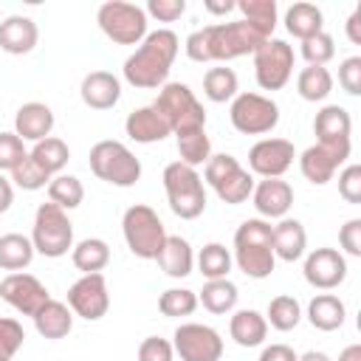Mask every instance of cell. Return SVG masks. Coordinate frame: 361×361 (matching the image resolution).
I'll use <instances>...</instances> for the list:
<instances>
[{
  "label": "cell",
  "instance_id": "cell-1",
  "mask_svg": "<svg viewBox=\"0 0 361 361\" xmlns=\"http://www.w3.org/2000/svg\"><path fill=\"white\" fill-rule=\"evenodd\" d=\"M265 39H271V37H265L248 20L214 23V25H203L186 37V56L192 62H228V59L254 54Z\"/></svg>",
  "mask_w": 361,
  "mask_h": 361
},
{
  "label": "cell",
  "instance_id": "cell-2",
  "mask_svg": "<svg viewBox=\"0 0 361 361\" xmlns=\"http://www.w3.org/2000/svg\"><path fill=\"white\" fill-rule=\"evenodd\" d=\"M178 34L169 28H158L149 31L138 48L124 59V79L133 87L141 90H152V87H164L166 76L172 71V62L178 56Z\"/></svg>",
  "mask_w": 361,
  "mask_h": 361
},
{
  "label": "cell",
  "instance_id": "cell-3",
  "mask_svg": "<svg viewBox=\"0 0 361 361\" xmlns=\"http://www.w3.org/2000/svg\"><path fill=\"white\" fill-rule=\"evenodd\" d=\"M237 268L251 279L271 276L276 257H274V226L262 217L243 220L234 231V257Z\"/></svg>",
  "mask_w": 361,
  "mask_h": 361
},
{
  "label": "cell",
  "instance_id": "cell-4",
  "mask_svg": "<svg viewBox=\"0 0 361 361\" xmlns=\"http://www.w3.org/2000/svg\"><path fill=\"white\" fill-rule=\"evenodd\" d=\"M152 107L166 118L172 135L206 130V110L183 82H166L158 90V99L152 102Z\"/></svg>",
  "mask_w": 361,
  "mask_h": 361
},
{
  "label": "cell",
  "instance_id": "cell-5",
  "mask_svg": "<svg viewBox=\"0 0 361 361\" xmlns=\"http://www.w3.org/2000/svg\"><path fill=\"white\" fill-rule=\"evenodd\" d=\"M164 192L169 200L172 214L180 220H195L206 209V186L195 166H186L180 161L166 164L164 169Z\"/></svg>",
  "mask_w": 361,
  "mask_h": 361
},
{
  "label": "cell",
  "instance_id": "cell-6",
  "mask_svg": "<svg viewBox=\"0 0 361 361\" xmlns=\"http://www.w3.org/2000/svg\"><path fill=\"white\" fill-rule=\"evenodd\" d=\"M31 243H34V251L48 259L65 257L73 248V223L68 220V212L51 200L39 203L37 214H34Z\"/></svg>",
  "mask_w": 361,
  "mask_h": 361
},
{
  "label": "cell",
  "instance_id": "cell-7",
  "mask_svg": "<svg viewBox=\"0 0 361 361\" xmlns=\"http://www.w3.org/2000/svg\"><path fill=\"white\" fill-rule=\"evenodd\" d=\"M90 172L110 186L127 189L141 178V161L121 141L104 138L90 147Z\"/></svg>",
  "mask_w": 361,
  "mask_h": 361
},
{
  "label": "cell",
  "instance_id": "cell-8",
  "mask_svg": "<svg viewBox=\"0 0 361 361\" xmlns=\"http://www.w3.org/2000/svg\"><path fill=\"white\" fill-rule=\"evenodd\" d=\"M121 231H124L127 248L138 259H155L161 254L164 240H166V228H164L161 217L155 214V209H149L144 203H135L124 212Z\"/></svg>",
  "mask_w": 361,
  "mask_h": 361
},
{
  "label": "cell",
  "instance_id": "cell-9",
  "mask_svg": "<svg viewBox=\"0 0 361 361\" xmlns=\"http://www.w3.org/2000/svg\"><path fill=\"white\" fill-rule=\"evenodd\" d=\"M203 178L206 183L214 189V195L228 203V206H240L251 197L254 192V178L248 169L240 166V161L228 152H220V155H212L203 166Z\"/></svg>",
  "mask_w": 361,
  "mask_h": 361
},
{
  "label": "cell",
  "instance_id": "cell-10",
  "mask_svg": "<svg viewBox=\"0 0 361 361\" xmlns=\"http://www.w3.org/2000/svg\"><path fill=\"white\" fill-rule=\"evenodd\" d=\"M96 23L116 45H138L147 37V11L135 3L107 0L99 6Z\"/></svg>",
  "mask_w": 361,
  "mask_h": 361
},
{
  "label": "cell",
  "instance_id": "cell-11",
  "mask_svg": "<svg viewBox=\"0 0 361 361\" xmlns=\"http://www.w3.org/2000/svg\"><path fill=\"white\" fill-rule=\"evenodd\" d=\"M228 118L243 135H265L279 124V107L262 93H237L231 99Z\"/></svg>",
  "mask_w": 361,
  "mask_h": 361
},
{
  "label": "cell",
  "instance_id": "cell-12",
  "mask_svg": "<svg viewBox=\"0 0 361 361\" xmlns=\"http://www.w3.org/2000/svg\"><path fill=\"white\" fill-rule=\"evenodd\" d=\"M293 73V48L285 39H265L254 51V76L262 90H282Z\"/></svg>",
  "mask_w": 361,
  "mask_h": 361
},
{
  "label": "cell",
  "instance_id": "cell-13",
  "mask_svg": "<svg viewBox=\"0 0 361 361\" xmlns=\"http://www.w3.org/2000/svg\"><path fill=\"white\" fill-rule=\"evenodd\" d=\"M172 350L180 355V361H220L223 358V338L214 327L200 322H186L175 330Z\"/></svg>",
  "mask_w": 361,
  "mask_h": 361
},
{
  "label": "cell",
  "instance_id": "cell-14",
  "mask_svg": "<svg viewBox=\"0 0 361 361\" xmlns=\"http://www.w3.org/2000/svg\"><path fill=\"white\" fill-rule=\"evenodd\" d=\"M68 307L71 313L82 316L85 322H99L110 310V293L102 274H82L68 290Z\"/></svg>",
  "mask_w": 361,
  "mask_h": 361
},
{
  "label": "cell",
  "instance_id": "cell-15",
  "mask_svg": "<svg viewBox=\"0 0 361 361\" xmlns=\"http://www.w3.org/2000/svg\"><path fill=\"white\" fill-rule=\"evenodd\" d=\"M296 149L288 138H262L248 149V166L259 178H282L293 166Z\"/></svg>",
  "mask_w": 361,
  "mask_h": 361
},
{
  "label": "cell",
  "instance_id": "cell-16",
  "mask_svg": "<svg viewBox=\"0 0 361 361\" xmlns=\"http://www.w3.org/2000/svg\"><path fill=\"white\" fill-rule=\"evenodd\" d=\"M0 296H3V302H8L17 313L31 316V319H34V313L51 299V296H48V288H45L37 276H31V274H25V271L8 274V276L0 282Z\"/></svg>",
  "mask_w": 361,
  "mask_h": 361
},
{
  "label": "cell",
  "instance_id": "cell-17",
  "mask_svg": "<svg viewBox=\"0 0 361 361\" xmlns=\"http://www.w3.org/2000/svg\"><path fill=\"white\" fill-rule=\"evenodd\" d=\"M305 282L319 290H333L347 279V259L336 248H316L305 257Z\"/></svg>",
  "mask_w": 361,
  "mask_h": 361
},
{
  "label": "cell",
  "instance_id": "cell-18",
  "mask_svg": "<svg viewBox=\"0 0 361 361\" xmlns=\"http://www.w3.org/2000/svg\"><path fill=\"white\" fill-rule=\"evenodd\" d=\"M313 133H316V144L333 147V149H344L350 152V133H353V118L341 104H327L316 113L313 118Z\"/></svg>",
  "mask_w": 361,
  "mask_h": 361
},
{
  "label": "cell",
  "instance_id": "cell-19",
  "mask_svg": "<svg viewBox=\"0 0 361 361\" xmlns=\"http://www.w3.org/2000/svg\"><path fill=\"white\" fill-rule=\"evenodd\" d=\"M254 209L262 220H282L293 206V189L282 178H262L251 192Z\"/></svg>",
  "mask_w": 361,
  "mask_h": 361
},
{
  "label": "cell",
  "instance_id": "cell-20",
  "mask_svg": "<svg viewBox=\"0 0 361 361\" xmlns=\"http://www.w3.org/2000/svg\"><path fill=\"white\" fill-rule=\"evenodd\" d=\"M350 158V152L344 149H333L324 144H313L299 155V169L302 175L313 183V186H324L327 180H333L336 169Z\"/></svg>",
  "mask_w": 361,
  "mask_h": 361
},
{
  "label": "cell",
  "instance_id": "cell-21",
  "mask_svg": "<svg viewBox=\"0 0 361 361\" xmlns=\"http://www.w3.org/2000/svg\"><path fill=\"white\" fill-rule=\"evenodd\" d=\"M79 93H82V102L87 107H93V110H110L121 99V82L110 71H90L82 79Z\"/></svg>",
  "mask_w": 361,
  "mask_h": 361
},
{
  "label": "cell",
  "instance_id": "cell-22",
  "mask_svg": "<svg viewBox=\"0 0 361 361\" xmlns=\"http://www.w3.org/2000/svg\"><path fill=\"white\" fill-rule=\"evenodd\" d=\"M39 39V28L31 17H23V14H11L0 23V48L6 54H14V56H23V54H31L34 45Z\"/></svg>",
  "mask_w": 361,
  "mask_h": 361
},
{
  "label": "cell",
  "instance_id": "cell-23",
  "mask_svg": "<svg viewBox=\"0 0 361 361\" xmlns=\"http://www.w3.org/2000/svg\"><path fill=\"white\" fill-rule=\"evenodd\" d=\"M124 130H127V135H130L133 141H138V144H155V141H164L166 135H172L166 118H164L152 104L133 110V113L127 116V121H124Z\"/></svg>",
  "mask_w": 361,
  "mask_h": 361
},
{
  "label": "cell",
  "instance_id": "cell-24",
  "mask_svg": "<svg viewBox=\"0 0 361 361\" xmlns=\"http://www.w3.org/2000/svg\"><path fill=\"white\" fill-rule=\"evenodd\" d=\"M51 130H54V113H51V107L42 104V102H28V104H23V107L17 110V116H14V133H17L23 141H34V144H37V141L48 138Z\"/></svg>",
  "mask_w": 361,
  "mask_h": 361
},
{
  "label": "cell",
  "instance_id": "cell-25",
  "mask_svg": "<svg viewBox=\"0 0 361 361\" xmlns=\"http://www.w3.org/2000/svg\"><path fill=\"white\" fill-rule=\"evenodd\" d=\"M307 248V231L296 217H282L274 226V257L282 262H296L305 257Z\"/></svg>",
  "mask_w": 361,
  "mask_h": 361
},
{
  "label": "cell",
  "instance_id": "cell-26",
  "mask_svg": "<svg viewBox=\"0 0 361 361\" xmlns=\"http://www.w3.org/2000/svg\"><path fill=\"white\" fill-rule=\"evenodd\" d=\"M155 262L161 265V271L172 279H183L192 274V265H195V254H192V245L189 240H183L180 234H166L164 245H161V254L155 257Z\"/></svg>",
  "mask_w": 361,
  "mask_h": 361
},
{
  "label": "cell",
  "instance_id": "cell-27",
  "mask_svg": "<svg viewBox=\"0 0 361 361\" xmlns=\"http://www.w3.org/2000/svg\"><path fill=\"white\" fill-rule=\"evenodd\" d=\"M34 327L42 338H65L73 327V313L65 302H56V299H48L37 313H34Z\"/></svg>",
  "mask_w": 361,
  "mask_h": 361
},
{
  "label": "cell",
  "instance_id": "cell-28",
  "mask_svg": "<svg viewBox=\"0 0 361 361\" xmlns=\"http://www.w3.org/2000/svg\"><path fill=\"white\" fill-rule=\"evenodd\" d=\"M344 319H347V307L336 293H319L307 305V322L322 333L338 330L344 324Z\"/></svg>",
  "mask_w": 361,
  "mask_h": 361
},
{
  "label": "cell",
  "instance_id": "cell-29",
  "mask_svg": "<svg viewBox=\"0 0 361 361\" xmlns=\"http://www.w3.org/2000/svg\"><path fill=\"white\" fill-rule=\"evenodd\" d=\"M228 333L231 338L240 344V347H259L268 336V322L262 313L245 307V310H237L228 322Z\"/></svg>",
  "mask_w": 361,
  "mask_h": 361
},
{
  "label": "cell",
  "instance_id": "cell-30",
  "mask_svg": "<svg viewBox=\"0 0 361 361\" xmlns=\"http://www.w3.org/2000/svg\"><path fill=\"white\" fill-rule=\"evenodd\" d=\"M285 28L288 34H293L296 39H307L319 31H324V14L319 6L313 3H293L288 11H285Z\"/></svg>",
  "mask_w": 361,
  "mask_h": 361
},
{
  "label": "cell",
  "instance_id": "cell-31",
  "mask_svg": "<svg viewBox=\"0 0 361 361\" xmlns=\"http://www.w3.org/2000/svg\"><path fill=\"white\" fill-rule=\"evenodd\" d=\"M237 285L226 276V279H206V285H203V290L197 293V305H203L209 313H214V316H226V313H231L234 310V305H237Z\"/></svg>",
  "mask_w": 361,
  "mask_h": 361
},
{
  "label": "cell",
  "instance_id": "cell-32",
  "mask_svg": "<svg viewBox=\"0 0 361 361\" xmlns=\"http://www.w3.org/2000/svg\"><path fill=\"white\" fill-rule=\"evenodd\" d=\"M34 254H37V251H34L31 237L17 234V231L0 237V268H3V271L17 274V271L28 268L31 259H34Z\"/></svg>",
  "mask_w": 361,
  "mask_h": 361
},
{
  "label": "cell",
  "instance_id": "cell-33",
  "mask_svg": "<svg viewBox=\"0 0 361 361\" xmlns=\"http://www.w3.org/2000/svg\"><path fill=\"white\" fill-rule=\"evenodd\" d=\"M28 158H31L42 172H48V175L54 178V175H59V172L65 169V164H68V158H71V149H68V144H65L62 138L48 135V138H42V141L34 144V149L28 152Z\"/></svg>",
  "mask_w": 361,
  "mask_h": 361
},
{
  "label": "cell",
  "instance_id": "cell-34",
  "mask_svg": "<svg viewBox=\"0 0 361 361\" xmlns=\"http://www.w3.org/2000/svg\"><path fill=\"white\" fill-rule=\"evenodd\" d=\"M71 259L82 274H102V268L110 262V245L102 237H87L71 248Z\"/></svg>",
  "mask_w": 361,
  "mask_h": 361
},
{
  "label": "cell",
  "instance_id": "cell-35",
  "mask_svg": "<svg viewBox=\"0 0 361 361\" xmlns=\"http://www.w3.org/2000/svg\"><path fill=\"white\" fill-rule=\"evenodd\" d=\"M296 90H299V96H302L305 102H322V99H327L330 90H333V76H330V71L322 68V65H307V68H302L299 76H296Z\"/></svg>",
  "mask_w": 361,
  "mask_h": 361
},
{
  "label": "cell",
  "instance_id": "cell-36",
  "mask_svg": "<svg viewBox=\"0 0 361 361\" xmlns=\"http://www.w3.org/2000/svg\"><path fill=\"white\" fill-rule=\"evenodd\" d=\"M203 93L214 104L231 102L237 96V73L231 68H209L203 73Z\"/></svg>",
  "mask_w": 361,
  "mask_h": 361
},
{
  "label": "cell",
  "instance_id": "cell-37",
  "mask_svg": "<svg viewBox=\"0 0 361 361\" xmlns=\"http://www.w3.org/2000/svg\"><path fill=\"white\" fill-rule=\"evenodd\" d=\"M48 200L56 203L59 209L71 212V209H76L85 200V186H82V180L76 175H62L59 172L48 183Z\"/></svg>",
  "mask_w": 361,
  "mask_h": 361
},
{
  "label": "cell",
  "instance_id": "cell-38",
  "mask_svg": "<svg viewBox=\"0 0 361 361\" xmlns=\"http://www.w3.org/2000/svg\"><path fill=\"white\" fill-rule=\"evenodd\" d=\"M231 251L223 243H206L197 254V271L206 279H226L231 271Z\"/></svg>",
  "mask_w": 361,
  "mask_h": 361
},
{
  "label": "cell",
  "instance_id": "cell-39",
  "mask_svg": "<svg viewBox=\"0 0 361 361\" xmlns=\"http://www.w3.org/2000/svg\"><path fill=\"white\" fill-rule=\"evenodd\" d=\"M265 322H268L274 330L288 333V330H293V327L302 322V307H299V302H296L293 296L279 293V296H274V299L268 302Z\"/></svg>",
  "mask_w": 361,
  "mask_h": 361
},
{
  "label": "cell",
  "instance_id": "cell-40",
  "mask_svg": "<svg viewBox=\"0 0 361 361\" xmlns=\"http://www.w3.org/2000/svg\"><path fill=\"white\" fill-rule=\"evenodd\" d=\"M178 141V155H180V164L186 166H206V161L212 158V141L206 135V130H195V133H183V135H175Z\"/></svg>",
  "mask_w": 361,
  "mask_h": 361
},
{
  "label": "cell",
  "instance_id": "cell-41",
  "mask_svg": "<svg viewBox=\"0 0 361 361\" xmlns=\"http://www.w3.org/2000/svg\"><path fill=\"white\" fill-rule=\"evenodd\" d=\"M237 8L243 11V20L257 25L265 37L274 34V28H276V0H240Z\"/></svg>",
  "mask_w": 361,
  "mask_h": 361
},
{
  "label": "cell",
  "instance_id": "cell-42",
  "mask_svg": "<svg viewBox=\"0 0 361 361\" xmlns=\"http://www.w3.org/2000/svg\"><path fill=\"white\" fill-rule=\"evenodd\" d=\"M158 310L169 319H180V316H192L197 310V293L189 288H169L158 296Z\"/></svg>",
  "mask_w": 361,
  "mask_h": 361
},
{
  "label": "cell",
  "instance_id": "cell-43",
  "mask_svg": "<svg viewBox=\"0 0 361 361\" xmlns=\"http://www.w3.org/2000/svg\"><path fill=\"white\" fill-rule=\"evenodd\" d=\"M302 56L307 59V65H327L336 56V42L327 31H319L307 39H302Z\"/></svg>",
  "mask_w": 361,
  "mask_h": 361
},
{
  "label": "cell",
  "instance_id": "cell-44",
  "mask_svg": "<svg viewBox=\"0 0 361 361\" xmlns=\"http://www.w3.org/2000/svg\"><path fill=\"white\" fill-rule=\"evenodd\" d=\"M11 183L20 186V189H25V192H37V189H42V186L51 183V175L42 172L31 158H25L20 166L11 169Z\"/></svg>",
  "mask_w": 361,
  "mask_h": 361
},
{
  "label": "cell",
  "instance_id": "cell-45",
  "mask_svg": "<svg viewBox=\"0 0 361 361\" xmlns=\"http://www.w3.org/2000/svg\"><path fill=\"white\" fill-rule=\"evenodd\" d=\"M28 158V149L17 133H0V172H11Z\"/></svg>",
  "mask_w": 361,
  "mask_h": 361
},
{
  "label": "cell",
  "instance_id": "cell-46",
  "mask_svg": "<svg viewBox=\"0 0 361 361\" xmlns=\"http://www.w3.org/2000/svg\"><path fill=\"white\" fill-rule=\"evenodd\" d=\"M25 333L17 319H0V361H11L14 353L23 347Z\"/></svg>",
  "mask_w": 361,
  "mask_h": 361
},
{
  "label": "cell",
  "instance_id": "cell-47",
  "mask_svg": "<svg viewBox=\"0 0 361 361\" xmlns=\"http://www.w3.org/2000/svg\"><path fill=\"white\" fill-rule=\"evenodd\" d=\"M338 195L347 203H361V164H347L338 172Z\"/></svg>",
  "mask_w": 361,
  "mask_h": 361
},
{
  "label": "cell",
  "instance_id": "cell-48",
  "mask_svg": "<svg viewBox=\"0 0 361 361\" xmlns=\"http://www.w3.org/2000/svg\"><path fill=\"white\" fill-rule=\"evenodd\" d=\"M172 358H175V350L161 336H147L138 344V361H172Z\"/></svg>",
  "mask_w": 361,
  "mask_h": 361
},
{
  "label": "cell",
  "instance_id": "cell-49",
  "mask_svg": "<svg viewBox=\"0 0 361 361\" xmlns=\"http://www.w3.org/2000/svg\"><path fill=\"white\" fill-rule=\"evenodd\" d=\"M338 85L350 96H358L361 93V56H347L338 65Z\"/></svg>",
  "mask_w": 361,
  "mask_h": 361
},
{
  "label": "cell",
  "instance_id": "cell-50",
  "mask_svg": "<svg viewBox=\"0 0 361 361\" xmlns=\"http://www.w3.org/2000/svg\"><path fill=\"white\" fill-rule=\"evenodd\" d=\"M144 11L152 14V17L161 20V23H175V20L186 11V3H183V0H149Z\"/></svg>",
  "mask_w": 361,
  "mask_h": 361
},
{
  "label": "cell",
  "instance_id": "cell-51",
  "mask_svg": "<svg viewBox=\"0 0 361 361\" xmlns=\"http://www.w3.org/2000/svg\"><path fill=\"white\" fill-rule=\"evenodd\" d=\"M338 243H341V248H344L350 257H361V220H358V217H353V220H347V223L341 226Z\"/></svg>",
  "mask_w": 361,
  "mask_h": 361
},
{
  "label": "cell",
  "instance_id": "cell-52",
  "mask_svg": "<svg viewBox=\"0 0 361 361\" xmlns=\"http://www.w3.org/2000/svg\"><path fill=\"white\" fill-rule=\"evenodd\" d=\"M299 355L293 353V347H288V344H271V347H265L262 353H259V361H296Z\"/></svg>",
  "mask_w": 361,
  "mask_h": 361
},
{
  "label": "cell",
  "instance_id": "cell-53",
  "mask_svg": "<svg viewBox=\"0 0 361 361\" xmlns=\"http://www.w3.org/2000/svg\"><path fill=\"white\" fill-rule=\"evenodd\" d=\"M344 28H347V39H350L353 45H361V6L347 17Z\"/></svg>",
  "mask_w": 361,
  "mask_h": 361
},
{
  "label": "cell",
  "instance_id": "cell-54",
  "mask_svg": "<svg viewBox=\"0 0 361 361\" xmlns=\"http://www.w3.org/2000/svg\"><path fill=\"white\" fill-rule=\"evenodd\" d=\"M11 203H14V186H11V180H8V178H3V175H0V214H3V212H8V209H11Z\"/></svg>",
  "mask_w": 361,
  "mask_h": 361
},
{
  "label": "cell",
  "instance_id": "cell-55",
  "mask_svg": "<svg viewBox=\"0 0 361 361\" xmlns=\"http://www.w3.org/2000/svg\"><path fill=\"white\" fill-rule=\"evenodd\" d=\"M338 361H361V344H347L338 353Z\"/></svg>",
  "mask_w": 361,
  "mask_h": 361
},
{
  "label": "cell",
  "instance_id": "cell-56",
  "mask_svg": "<svg viewBox=\"0 0 361 361\" xmlns=\"http://www.w3.org/2000/svg\"><path fill=\"white\" fill-rule=\"evenodd\" d=\"M234 8H237V3H231V0H226V3H206V11H212V14H228Z\"/></svg>",
  "mask_w": 361,
  "mask_h": 361
},
{
  "label": "cell",
  "instance_id": "cell-57",
  "mask_svg": "<svg viewBox=\"0 0 361 361\" xmlns=\"http://www.w3.org/2000/svg\"><path fill=\"white\" fill-rule=\"evenodd\" d=\"M296 361H330V355H324V353H319V350H310V353L299 355Z\"/></svg>",
  "mask_w": 361,
  "mask_h": 361
}]
</instances>
